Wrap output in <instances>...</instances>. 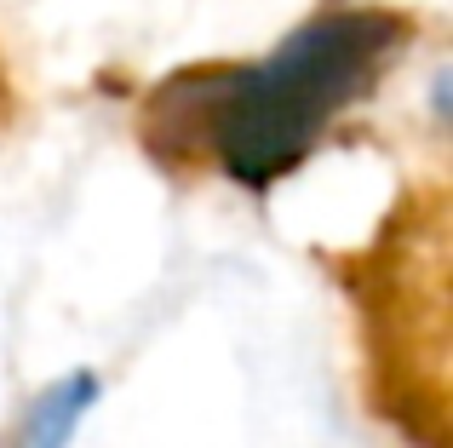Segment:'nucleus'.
Segmentation results:
<instances>
[{
  "instance_id": "1",
  "label": "nucleus",
  "mask_w": 453,
  "mask_h": 448,
  "mask_svg": "<svg viewBox=\"0 0 453 448\" xmlns=\"http://www.w3.org/2000/svg\"><path fill=\"white\" fill-rule=\"evenodd\" d=\"M408 41L396 12L344 6L299 23L253 64L196 69L155 98V127L178 121L166 144L207 150L224 179L270 190L321 144L356 98L373 92Z\"/></svg>"
},
{
  "instance_id": "2",
  "label": "nucleus",
  "mask_w": 453,
  "mask_h": 448,
  "mask_svg": "<svg viewBox=\"0 0 453 448\" xmlns=\"http://www.w3.org/2000/svg\"><path fill=\"white\" fill-rule=\"evenodd\" d=\"M98 374L92 368H69L58 374L46 391L29 397V408H23L18 420V448H69L75 443V431L87 426V414L98 408Z\"/></svg>"
}]
</instances>
